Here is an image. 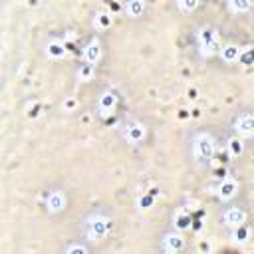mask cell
I'll return each mask as SVG.
<instances>
[{
    "label": "cell",
    "instance_id": "1",
    "mask_svg": "<svg viewBox=\"0 0 254 254\" xmlns=\"http://www.w3.org/2000/svg\"><path fill=\"white\" fill-rule=\"evenodd\" d=\"M113 228V218L103 210H93L83 218V236L87 242H103Z\"/></svg>",
    "mask_w": 254,
    "mask_h": 254
},
{
    "label": "cell",
    "instance_id": "2",
    "mask_svg": "<svg viewBox=\"0 0 254 254\" xmlns=\"http://www.w3.org/2000/svg\"><path fill=\"white\" fill-rule=\"evenodd\" d=\"M192 161L198 165V167H206L212 159H214V153H216V141L212 137V133L208 131H198L194 133L192 137Z\"/></svg>",
    "mask_w": 254,
    "mask_h": 254
},
{
    "label": "cell",
    "instance_id": "3",
    "mask_svg": "<svg viewBox=\"0 0 254 254\" xmlns=\"http://www.w3.org/2000/svg\"><path fill=\"white\" fill-rule=\"evenodd\" d=\"M196 46H198V52L202 58H208V56H214L218 54L220 50V34H218V28L210 26V24H204L196 30Z\"/></svg>",
    "mask_w": 254,
    "mask_h": 254
},
{
    "label": "cell",
    "instance_id": "4",
    "mask_svg": "<svg viewBox=\"0 0 254 254\" xmlns=\"http://www.w3.org/2000/svg\"><path fill=\"white\" fill-rule=\"evenodd\" d=\"M119 135L129 145H141L147 139V125L139 119H127L119 127Z\"/></svg>",
    "mask_w": 254,
    "mask_h": 254
},
{
    "label": "cell",
    "instance_id": "5",
    "mask_svg": "<svg viewBox=\"0 0 254 254\" xmlns=\"http://www.w3.org/2000/svg\"><path fill=\"white\" fill-rule=\"evenodd\" d=\"M117 105H119V95H117L113 89L107 87V89L99 91V95H97V99H95V111H97L99 117H109V115H113L115 109H117Z\"/></svg>",
    "mask_w": 254,
    "mask_h": 254
},
{
    "label": "cell",
    "instance_id": "6",
    "mask_svg": "<svg viewBox=\"0 0 254 254\" xmlns=\"http://www.w3.org/2000/svg\"><path fill=\"white\" fill-rule=\"evenodd\" d=\"M159 248L165 250V252H183L187 248V238L183 236L181 230H169L161 236V242H159Z\"/></svg>",
    "mask_w": 254,
    "mask_h": 254
},
{
    "label": "cell",
    "instance_id": "7",
    "mask_svg": "<svg viewBox=\"0 0 254 254\" xmlns=\"http://www.w3.org/2000/svg\"><path fill=\"white\" fill-rule=\"evenodd\" d=\"M44 206L50 214H60L67 206V196L62 189H50L44 196Z\"/></svg>",
    "mask_w": 254,
    "mask_h": 254
},
{
    "label": "cell",
    "instance_id": "8",
    "mask_svg": "<svg viewBox=\"0 0 254 254\" xmlns=\"http://www.w3.org/2000/svg\"><path fill=\"white\" fill-rule=\"evenodd\" d=\"M232 129L240 137H254V113L252 111H240L232 119Z\"/></svg>",
    "mask_w": 254,
    "mask_h": 254
},
{
    "label": "cell",
    "instance_id": "9",
    "mask_svg": "<svg viewBox=\"0 0 254 254\" xmlns=\"http://www.w3.org/2000/svg\"><path fill=\"white\" fill-rule=\"evenodd\" d=\"M101 56H103V44H101V40H99L97 36L89 38V40L85 42L83 50H81V60L87 62V64L97 65L99 60H101Z\"/></svg>",
    "mask_w": 254,
    "mask_h": 254
},
{
    "label": "cell",
    "instance_id": "10",
    "mask_svg": "<svg viewBox=\"0 0 254 254\" xmlns=\"http://www.w3.org/2000/svg\"><path fill=\"white\" fill-rule=\"evenodd\" d=\"M220 222L228 228H234V226H240L246 222V210L242 206H226L220 214Z\"/></svg>",
    "mask_w": 254,
    "mask_h": 254
},
{
    "label": "cell",
    "instance_id": "11",
    "mask_svg": "<svg viewBox=\"0 0 254 254\" xmlns=\"http://www.w3.org/2000/svg\"><path fill=\"white\" fill-rule=\"evenodd\" d=\"M238 189H240V185H238V181L236 179H232V177H226V179H222L218 185H216V196L222 200V202H228V200H232L236 194H238Z\"/></svg>",
    "mask_w": 254,
    "mask_h": 254
},
{
    "label": "cell",
    "instance_id": "12",
    "mask_svg": "<svg viewBox=\"0 0 254 254\" xmlns=\"http://www.w3.org/2000/svg\"><path fill=\"white\" fill-rule=\"evenodd\" d=\"M42 48H44V56L48 60H64L67 56V48L60 38H48Z\"/></svg>",
    "mask_w": 254,
    "mask_h": 254
},
{
    "label": "cell",
    "instance_id": "13",
    "mask_svg": "<svg viewBox=\"0 0 254 254\" xmlns=\"http://www.w3.org/2000/svg\"><path fill=\"white\" fill-rule=\"evenodd\" d=\"M147 10V0H125L123 4V14L131 20H137L145 14Z\"/></svg>",
    "mask_w": 254,
    "mask_h": 254
},
{
    "label": "cell",
    "instance_id": "14",
    "mask_svg": "<svg viewBox=\"0 0 254 254\" xmlns=\"http://www.w3.org/2000/svg\"><path fill=\"white\" fill-rule=\"evenodd\" d=\"M240 48H242V46L232 44V42L222 44L220 50H218V58H220L224 64H236V62H238V56H240Z\"/></svg>",
    "mask_w": 254,
    "mask_h": 254
},
{
    "label": "cell",
    "instance_id": "15",
    "mask_svg": "<svg viewBox=\"0 0 254 254\" xmlns=\"http://www.w3.org/2000/svg\"><path fill=\"white\" fill-rule=\"evenodd\" d=\"M91 26L97 30V32H105L113 26V14L109 12H95L93 18H91Z\"/></svg>",
    "mask_w": 254,
    "mask_h": 254
},
{
    "label": "cell",
    "instance_id": "16",
    "mask_svg": "<svg viewBox=\"0 0 254 254\" xmlns=\"http://www.w3.org/2000/svg\"><path fill=\"white\" fill-rule=\"evenodd\" d=\"M226 149H228V155H230L232 159H238V157H242V155H244V151H246V143H244V137H240V135H234V137H230V139L226 141Z\"/></svg>",
    "mask_w": 254,
    "mask_h": 254
},
{
    "label": "cell",
    "instance_id": "17",
    "mask_svg": "<svg viewBox=\"0 0 254 254\" xmlns=\"http://www.w3.org/2000/svg\"><path fill=\"white\" fill-rule=\"evenodd\" d=\"M93 75H95V65H93V64L81 62V64L75 67V77H77V81H81V83H89V81L93 79Z\"/></svg>",
    "mask_w": 254,
    "mask_h": 254
},
{
    "label": "cell",
    "instance_id": "18",
    "mask_svg": "<svg viewBox=\"0 0 254 254\" xmlns=\"http://www.w3.org/2000/svg\"><path fill=\"white\" fill-rule=\"evenodd\" d=\"M173 226H175L177 230L189 228V226H190V214H189L185 208H177V210L173 212Z\"/></svg>",
    "mask_w": 254,
    "mask_h": 254
},
{
    "label": "cell",
    "instance_id": "19",
    "mask_svg": "<svg viewBox=\"0 0 254 254\" xmlns=\"http://www.w3.org/2000/svg\"><path fill=\"white\" fill-rule=\"evenodd\" d=\"M226 6L232 14H248L252 10V0H226Z\"/></svg>",
    "mask_w": 254,
    "mask_h": 254
},
{
    "label": "cell",
    "instance_id": "20",
    "mask_svg": "<svg viewBox=\"0 0 254 254\" xmlns=\"http://www.w3.org/2000/svg\"><path fill=\"white\" fill-rule=\"evenodd\" d=\"M230 238L234 244H246L248 238H250V228L246 224H240V226H234L232 232H230Z\"/></svg>",
    "mask_w": 254,
    "mask_h": 254
},
{
    "label": "cell",
    "instance_id": "21",
    "mask_svg": "<svg viewBox=\"0 0 254 254\" xmlns=\"http://www.w3.org/2000/svg\"><path fill=\"white\" fill-rule=\"evenodd\" d=\"M238 64L244 65V67H252L254 65V44H248V46H242L240 48Z\"/></svg>",
    "mask_w": 254,
    "mask_h": 254
},
{
    "label": "cell",
    "instance_id": "22",
    "mask_svg": "<svg viewBox=\"0 0 254 254\" xmlns=\"http://www.w3.org/2000/svg\"><path fill=\"white\" fill-rule=\"evenodd\" d=\"M62 252L64 254H87L89 252V246L83 244V242H79V240H71V242H67V244L62 246Z\"/></svg>",
    "mask_w": 254,
    "mask_h": 254
},
{
    "label": "cell",
    "instance_id": "23",
    "mask_svg": "<svg viewBox=\"0 0 254 254\" xmlns=\"http://www.w3.org/2000/svg\"><path fill=\"white\" fill-rule=\"evenodd\" d=\"M198 4H200V0H177L179 10H183V12H194L198 8Z\"/></svg>",
    "mask_w": 254,
    "mask_h": 254
},
{
    "label": "cell",
    "instance_id": "24",
    "mask_svg": "<svg viewBox=\"0 0 254 254\" xmlns=\"http://www.w3.org/2000/svg\"><path fill=\"white\" fill-rule=\"evenodd\" d=\"M65 107H67V109H71V107H73V101H71V99H69V101H65Z\"/></svg>",
    "mask_w": 254,
    "mask_h": 254
}]
</instances>
